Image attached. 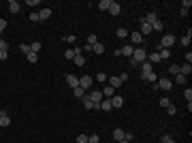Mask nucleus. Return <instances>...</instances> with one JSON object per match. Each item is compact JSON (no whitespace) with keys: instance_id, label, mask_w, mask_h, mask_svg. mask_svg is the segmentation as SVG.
I'll list each match as a JSON object with an SVG mask.
<instances>
[{"instance_id":"obj_21","label":"nucleus","mask_w":192,"mask_h":143,"mask_svg":"<svg viewBox=\"0 0 192 143\" xmlns=\"http://www.w3.org/2000/svg\"><path fill=\"white\" fill-rule=\"evenodd\" d=\"M145 81H152V83H156L158 81V75H154V73H147V75H141Z\"/></svg>"},{"instance_id":"obj_8","label":"nucleus","mask_w":192,"mask_h":143,"mask_svg":"<svg viewBox=\"0 0 192 143\" xmlns=\"http://www.w3.org/2000/svg\"><path fill=\"white\" fill-rule=\"evenodd\" d=\"M147 73H154V64L152 62H141V75H147Z\"/></svg>"},{"instance_id":"obj_28","label":"nucleus","mask_w":192,"mask_h":143,"mask_svg":"<svg viewBox=\"0 0 192 143\" xmlns=\"http://www.w3.org/2000/svg\"><path fill=\"white\" fill-rule=\"evenodd\" d=\"M158 56H160V60H164V58H169V56H171V49H162V47H160V51H158Z\"/></svg>"},{"instance_id":"obj_40","label":"nucleus","mask_w":192,"mask_h":143,"mask_svg":"<svg viewBox=\"0 0 192 143\" xmlns=\"http://www.w3.org/2000/svg\"><path fill=\"white\" fill-rule=\"evenodd\" d=\"M64 58H68V60H73V58H75V49H66Z\"/></svg>"},{"instance_id":"obj_10","label":"nucleus","mask_w":192,"mask_h":143,"mask_svg":"<svg viewBox=\"0 0 192 143\" xmlns=\"http://www.w3.org/2000/svg\"><path fill=\"white\" fill-rule=\"evenodd\" d=\"M66 83H68L70 88L75 90V88L79 85V77H75V75H70V73H68V75H66Z\"/></svg>"},{"instance_id":"obj_44","label":"nucleus","mask_w":192,"mask_h":143,"mask_svg":"<svg viewBox=\"0 0 192 143\" xmlns=\"http://www.w3.org/2000/svg\"><path fill=\"white\" fill-rule=\"evenodd\" d=\"M169 105H171L169 98H160V107H169Z\"/></svg>"},{"instance_id":"obj_27","label":"nucleus","mask_w":192,"mask_h":143,"mask_svg":"<svg viewBox=\"0 0 192 143\" xmlns=\"http://www.w3.org/2000/svg\"><path fill=\"white\" fill-rule=\"evenodd\" d=\"M101 109H103V111H111V109H113V107H111V101H109V98L103 101V103H101Z\"/></svg>"},{"instance_id":"obj_35","label":"nucleus","mask_w":192,"mask_h":143,"mask_svg":"<svg viewBox=\"0 0 192 143\" xmlns=\"http://www.w3.org/2000/svg\"><path fill=\"white\" fill-rule=\"evenodd\" d=\"M117 36H119V39H126V36H128V30H126V28H117Z\"/></svg>"},{"instance_id":"obj_30","label":"nucleus","mask_w":192,"mask_h":143,"mask_svg":"<svg viewBox=\"0 0 192 143\" xmlns=\"http://www.w3.org/2000/svg\"><path fill=\"white\" fill-rule=\"evenodd\" d=\"M184 98H186V103H192V90L190 88L184 90Z\"/></svg>"},{"instance_id":"obj_48","label":"nucleus","mask_w":192,"mask_h":143,"mask_svg":"<svg viewBox=\"0 0 192 143\" xmlns=\"http://www.w3.org/2000/svg\"><path fill=\"white\" fill-rule=\"evenodd\" d=\"M190 7H192L190 0H184V2H181V9H190Z\"/></svg>"},{"instance_id":"obj_11","label":"nucleus","mask_w":192,"mask_h":143,"mask_svg":"<svg viewBox=\"0 0 192 143\" xmlns=\"http://www.w3.org/2000/svg\"><path fill=\"white\" fill-rule=\"evenodd\" d=\"M109 13L111 15H119V13H122V7H119V2H111V7H109Z\"/></svg>"},{"instance_id":"obj_33","label":"nucleus","mask_w":192,"mask_h":143,"mask_svg":"<svg viewBox=\"0 0 192 143\" xmlns=\"http://www.w3.org/2000/svg\"><path fill=\"white\" fill-rule=\"evenodd\" d=\"M19 49H21V54H23V56H28V54H30V51H32V49H30V45H28V43H23V45H21V47H19Z\"/></svg>"},{"instance_id":"obj_19","label":"nucleus","mask_w":192,"mask_h":143,"mask_svg":"<svg viewBox=\"0 0 192 143\" xmlns=\"http://www.w3.org/2000/svg\"><path fill=\"white\" fill-rule=\"evenodd\" d=\"M109 85L115 90V88H119V85H122V79H119V77H111V79H109Z\"/></svg>"},{"instance_id":"obj_43","label":"nucleus","mask_w":192,"mask_h":143,"mask_svg":"<svg viewBox=\"0 0 192 143\" xmlns=\"http://www.w3.org/2000/svg\"><path fill=\"white\" fill-rule=\"evenodd\" d=\"M179 43H181L184 47H188V45H190V39H188V36H181V39H179Z\"/></svg>"},{"instance_id":"obj_3","label":"nucleus","mask_w":192,"mask_h":143,"mask_svg":"<svg viewBox=\"0 0 192 143\" xmlns=\"http://www.w3.org/2000/svg\"><path fill=\"white\" fill-rule=\"evenodd\" d=\"M139 23H141V30H139V34H141V36H147V34H152V32H154V30H152V23H147L145 19H141Z\"/></svg>"},{"instance_id":"obj_7","label":"nucleus","mask_w":192,"mask_h":143,"mask_svg":"<svg viewBox=\"0 0 192 143\" xmlns=\"http://www.w3.org/2000/svg\"><path fill=\"white\" fill-rule=\"evenodd\" d=\"M88 96H90L92 103H101L103 101V92L101 90H94V92H88Z\"/></svg>"},{"instance_id":"obj_2","label":"nucleus","mask_w":192,"mask_h":143,"mask_svg":"<svg viewBox=\"0 0 192 143\" xmlns=\"http://www.w3.org/2000/svg\"><path fill=\"white\" fill-rule=\"evenodd\" d=\"M175 41H177V39H175L173 34H164V36L160 39V47H162V49H171Z\"/></svg>"},{"instance_id":"obj_12","label":"nucleus","mask_w":192,"mask_h":143,"mask_svg":"<svg viewBox=\"0 0 192 143\" xmlns=\"http://www.w3.org/2000/svg\"><path fill=\"white\" fill-rule=\"evenodd\" d=\"M190 73H192V64H181V66H179V75L186 77V75H190Z\"/></svg>"},{"instance_id":"obj_25","label":"nucleus","mask_w":192,"mask_h":143,"mask_svg":"<svg viewBox=\"0 0 192 143\" xmlns=\"http://www.w3.org/2000/svg\"><path fill=\"white\" fill-rule=\"evenodd\" d=\"M92 51H94V54H103V51H105V45H103V43H96V45L92 47Z\"/></svg>"},{"instance_id":"obj_24","label":"nucleus","mask_w":192,"mask_h":143,"mask_svg":"<svg viewBox=\"0 0 192 143\" xmlns=\"http://www.w3.org/2000/svg\"><path fill=\"white\" fill-rule=\"evenodd\" d=\"M113 139H115V141H122V139H124V130L115 128V130H113Z\"/></svg>"},{"instance_id":"obj_54","label":"nucleus","mask_w":192,"mask_h":143,"mask_svg":"<svg viewBox=\"0 0 192 143\" xmlns=\"http://www.w3.org/2000/svg\"><path fill=\"white\" fill-rule=\"evenodd\" d=\"M0 113H2V109H0Z\"/></svg>"},{"instance_id":"obj_36","label":"nucleus","mask_w":192,"mask_h":143,"mask_svg":"<svg viewBox=\"0 0 192 143\" xmlns=\"http://www.w3.org/2000/svg\"><path fill=\"white\" fill-rule=\"evenodd\" d=\"M169 73H171V75H179V64H171Z\"/></svg>"},{"instance_id":"obj_17","label":"nucleus","mask_w":192,"mask_h":143,"mask_svg":"<svg viewBox=\"0 0 192 143\" xmlns=\"http://www.w3.org/2000/svg\"><path fill=\"white\" fill-rule=\"evenodd\" d=\"M111 2H113V0H101V2H98V9H101V11H109Z\"/></svg>"},{"instance_id":"obj_50","label":"nucleus","mask_w":192,"mask_h":143,"mask_svg":"<svg viewBox=\"0 0 192 143\" xmlns=\"http://www.w3.org/2000/svg\"><path fill=\"white\" fill-rule=\"evenodd\" d=\"M186 64H192V54H190V51L186 54Z\"/></svg>"},{"instance_id":"obj_13","label":"nucleus","mask_w":192,"mask_h":143,"mask_svg":"<svg viewBox=\"0 0 192 143\" xmlns=\"http://www.w3.org/2000/svg\"><path fill=\"white\" fill-rule=\"evenodd\" d=\"M101 92H103V96H107V98H111V96H113V94H115V90H113L111 85H105V88H103Z\"/></svg>"},{"instance_id":"obj_23","label":"nucleus","mask_w":192,"mask_h":143,"mask_svg":"<svg viewBox=\"0 0 192 143\" xmlns=\"http://www.w3.org/2000/svg\"><path fill=\"white\" fill-rule=\"evenodd\" d=\"M41 47H43V45H41V41H34V43H30V49H32L34 54H39V51H41Z\"/></svg>"},{"instance_id":"obj_9","label":"nucleus","mask_w":192,"mask_h":143,"mask_svg":"<svg viewBox=\"0 0 192 143\" xmlns=\"http://www.w3.org/2000/svg\"><path fill=\"white\" fill-rule=\"evenodd\" d=\"M156 88H160V90H171V79H166V77L158 79L156 81Z\"/></svg>"},{"instance_id":"obj_29","label":"nucleus","mask_w":192,"mask_h":143,"mask_svg":"<svg viewBox=\"0 0 192 143\" xmlns=\"http://www.w3.org/2000/svg\"><path fill=\"white\" fill-rule=\"evenodd\" d=\"M73 92H75V96H77V98H83V96H85V90H83V88H79V85H77Z\"/></svg>"},{"instance_id":"obj_47","label":"nucleus","mask_w":192,"mask_h":143,"mask_svg":"<svg viewBox=\"0 0 192 143\" xmlns=\"http://www.w3.org/2000/svg\"><path fill=\"white\" fill-rule=\"evenodd\" d=\"M41 0H28V7H39Z\"/></svg>"},{"instance_id":"obj_14","label":"nucleus","mask_w":192,"mask_h":143,"mask_svg":"<svg viewBox=\"0 0 192 143\" xmlns=\"http://www.w3.org/2000/svg\"><path fill=\"white\" fill-rule=\"evenodd\" d=\"M19 9H21V7H19V2H15V0H11V2H9V11H11V13H15V15H17V13H19Z\"/></svg>"},{"instance_id":"obj_46","label":"nucleus","mask_w":192,"mask_h":143,"mask_svg":"<svg viewBox=\"0 0 192 143\" xmlns=\"http://www.w3.org/2000/svg\"><path fill=\"white\" fill-rule=\"evenodd\" d=\"M77 143H88V137H85V135H79V137H77Z\"/></svg>"},{"instance_id":"obj_6","label":"nucleus","mask_w":192,"mask_h":143,"mask_svg":"<svg viewBox=\"0 0 192 143\" xmlns=\"http://www.w3.org/2000/svg\"><path fill=\"white\" fill-rule=\"evenodd\" d=\"M109 101H111V107H113V109H119V107L124 105V98H122V96H117V94H113Z\"/></svg>"},{"instance_id":"obj_52","label":"nucleus","mask_w":192,"mask_h":143,"mask_svg":"<svg viewBox=\"0 0 192 143\" xmlns=\"http://www.w3.org/2000/svg\"><path fill=\"white\" fill-rule=\"evenodd\" d=\"M5 28H7V21H5V19H0V32H2Z\"/></svg>"},{"instance_id":"obj_41","label":"nucleus","mask_w":192,"mask_h":143,"mask_svg":"<svg viewBox=\"0 0 192 143\" xmlns=\"http://www.w3.org/2000/svg\"><path fill=\"white\" fill-rule=\"evenodd\" d=\"M162 143H175V139H173L171 135H164V137H162Z\"/></svg>"},{"instance_id":"obj_20","label":"nucleus","mask_w":192,"mask_h":143,"mask_svg":"<svg viewBox=\"0 0 192 143\" xmlns=\"http://www.w3.org/2000/svg\"><path fill=\"white\" fill-rule=\"evenodd\" d=\"M73 62H75L77 66H83V64H85V58H83V54H77V56L73 58Z\"/></svg>"},{"instance_id":"obj_37","label":"nucleus","mask_w":192,"mask_h":143,"mask_svg":"<svg viewBox=\"0 0 192 143\" xmlns=\"http://www.w3.org/2000/svg\"><path fill=\"white\" fill-rule=\"evenodd\" d=\"M94 79H96V81H101V83H105V81H107V75H105V73H96Z\"/></svg>"},{"instance_id":"obj_18","label":"nucleus","mask_w":192,"mask_h":143,"mask_svg":"<svg viewBox=\"0 0 192 143\" xmlns=\"http://www.w3.org/2000/svg\"><path fill=\"white\" fill-rule=\"evenodd\" d=\"M39 17H41V19H49V17H51V9H41V11H39Z\"/></svg>"},{"instance_id":"obj_49","label":"nucleus","mask_w":192,"mask_h":143,"mask_svg":"<svg viewBox=\"0 0 192 143\" xmlns=\"http://www.w3.org/2000/svg\"><path fill=\"white\" fill-rule=\"evenodd\" d=\"M166 111H169V115H175V111H177V109H175L173 105H169V107H166Z\"/></svg>"},{"instance_id":"obj_1","label":"nucleus","mask_w":192,"mask_h":143,"mask_svg":"<svg viewBox=\"0 0 192 143\" xmlns=\"http://www.w3.org/2000/svg\"><path fill=\"white\" fill-rule=\"evenodd\" d=\"M145 60H147V54H145V49H143V47H137V49L132 51V56H130V64H132V66L145 62Z\"/></svg>"},{"instance_id":"obj_26","label":"nucleus","mask_w":192,"mask_h":143,"mask_svg":"<svg viewBox=\"0 0 192 143\" xmlns=\"http://www.w3.org/2000/svg\"><path fill=\"white\" fill-rule=\"evenodd\" d=\"M147 62H152V64H156V62H160V56H158V51H154L152 56H147Z\"/></svg>"},{"instance_id":"obj_4","label":"nucleus","mask_w":192,"mask_h":143,"mask_svg":"<svg viewBox=\"0 0 192 143\" xmlns=\"http://www.w3.org/2000/svg\"><path fill=\"white\" fill-rule=\"evenodd\" d=\"M92 83H94V77H88V75L79 77V88H83V90H90V88H92Z\"/></svg>"},{"instance_id":"obj_42","label":"nucleus","mask_w":192,"mask_h":143,"mask_svg":"<svg viewBox=\"0 0 192 143\" xmlns=\"http://www.w3.org/2000/svg\"><path fill=\"white\" fill-rule=\"evenodd\" d=\"M30 21H41V17H39V13H36V11H32V13H30Z\"/></svg>"},{"instance_id":"obj_39","label":"nucleus","mask_w":192,"mask_h":143,"mask_svg":"<svg viewBox=\"0 0 192 143\" xmlns=\"http://www.w3.org/2000/svg\"><path fill=\"white\" fill-rule=\"evenodd\" d=\"M98 141H101L98 135H90V137H88V143H98Z\"/></svg>"},{"instance_id":"obj_15","label":"nucleus","mask_w":192,"mask_h":143,"mask_svg":"<svg viewBox=\"0 0 192 143\" xmlns=\"http://www.w3.org/2000/svg\"><path fill=\"white\" fill-rule=\"evenodd\" d=\"M132 51H135L132 45H124L122 49H119V54H122V56H132Z\"/></svg>"},{"instance_id":"obj_53","label":"nucleus","mask_w":192,"mask_h":143,"mask_svg":"<svg viewBox=\"0 0 192 143\" xmlns=\"http://www.w3.org/2000/svg\"><path fill=\"white\" fill-rule=\"evenodd\" d=\"M119 143H130V141H126V139H122V141H119Z\"/></svg>"},{"instance_id":"obj_22","label":"nucleus","mask_w":192,"mask_h":143,"mask_svg":"<svg viewBox=\"0 0 192 143\" xmlns=\"http://www.w3.org/2000/svg\"><path fill=\"white\" fill-rule=\"evenodd\" d=\"M81 101H83V107H85V109H92V107H94V103H92L90 96H88V92H85V96H83Z\"/></svg>"},{"instance_id":"obj_32","label":"nucleus","mask_w":192,"mask_h":143,"mask_svg":"<svg viewBox=\"0 0 192 143\" xmlns=\"http://www.w3.org/2000/svg\"><path fill=\"white\" fill-rule=\"evenodd\" d=\"M162 28H164V23H162L160 19H156V21L152 23V30H162Z\"/></svg>"},{"instance_id":"obj_51","label":"nucleus","mask_w":192,"mask_h":143,"mask_svg":"<svg viewBox=\"0 0 192 143\" xmlns=\"http://www.w3.org/2000/svg\"><path fill=\"white\" fill-rule=\"evenodd\" d=\"M9 58V51H0V60H7Z\"/></svg>"},{"instance_id":"obj_34","label":"nucleus","mask_w":192,"mask_h":143,"mask_svg":"<svg viewBox=\"0 0 192 143\" xmlns=\"http://www.w3.org/2000/svg\"><path fill=\"white\" fill-rule=\"evenodd\" d=\"M96 43H98V39H96V34H90V36H88V45H90V47H94Z\"/></svg>"},{"instance_id":"obj_31","label":"nucleus","mask_w":192,"mask_h":143,"mask_svg":"<svg viewBox=\"0 0 192 143\" xmlns=\"http://www.w3.org/2000/svg\"><path fill=\"white\" fill-rule=\"evenodd\" d=\"M143 19H145V21H147V23H154V21H156V19H158V17H156V13H147V15H145V17H143Z\"/></svg>"},{"instance_id":"obj_45","label":"nucleus","mask_w":192,"mask_h":143,"mask_svg":"<svg viewBox=\"0 0 192 143\" xmlns=\"http://www.w3.org/2000/svg\"><path fill=\"white\" fill-rule=\"evenodd\" d=\"M175 81H177V83H186V77H184V75H175Z\"/></svg>"},{"instance_id":"obj_16","label":"nucleus","mask_w":192,"mask_h":143,"mask_svg":"<svg viewBox=\"0 0 192 143\" xmlns=\"http://www.w3.org/2000/svg\"><path fill=\"white\" fill-rule=\"evenodd\" d=\"M128 36H130V41H132V43H137V45H141V43H143V36H141L139 32H132V34H128Z\"/></svg>"},{"instance_id":"obj_55","label":"nucleus","mask_w":192,"mask_h":143,"mask_svg":"<svg viewBox=\"0 0 192 143\" xmlns=\"http://www.w3.org/2000/svg\"><path fill=\"white\" fill-rule=\"evenodd\" d=\"M158 143H162V141H158Z\"/></svg>"},{"instance_id":"obj_38","label":"nucleus","mask_w":192,"mask_h":143,"mask_svg":"<svg viewBox=\"0 0 192 143\" xmlns=\"http://www.w3.org/2000/svg\"><path fill=\"white\" fill-rule=\"evenodd\" d=\"M26 58H28V62H32V64H34V62H36V60H39V56H36V54H34V51H30V54H28V56H26Z\"/></svg>"},{"instance_id":"obj_5","label":"nucleus","mask_w":192,"mask_h":143,"mask_svg":"<svg viewBox=\"0 0 192 143\" xmlns=\"http://www.w3.org/2000/svg\"><path fill=\"white\" fill-rule=\"evenodd\" d=\"M7 126H11V117H9V113L2 109V113H0V128H7Z\"/></svg>"}]
</instances>
